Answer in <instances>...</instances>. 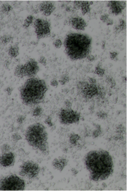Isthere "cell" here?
I'll list each match as a JSON object with an SVG mask.
<instances>
[{
    "label": "cell",
    "instance_id": "obj_1",
    "mask_svg": "<svg viewBox=\"0 0 127 191\" xmlns=\"http://www.w3.org/2000/svg\"><path fill=\"white\" fill-rule=\"evenodd\" d=\"M84 161L90 179L94 181L107 179L113 172V159L108 151H90L86 155Z\"/></svg>",
    "mask_w": 127,
    "mask_h": 191
},
{
    "label": "cell",
    "instance_id": "obj_2",
    "mask_svg": "<svg viewBox=\"0 0 127 191\" xmlns=\"http://www.w3.org/2000/svg\"><path fill=\"white\" fill-rule=\"evenodd\" d=\"M47 89L43 80L35 77L28 78L20 89L22 103L29 107L39 105L44 101Z\"/></svg>",
    "mask_w": 127,
    "mask_h": 191
},
{
    "label": "cell",
    "instance_id": "obj_3",
    "mask_svg": "<svg viewBox=\"0 0 127 191\" xmlns=\"http://www.w3.org/2000/svg\"><path fill=\"white\" fill-rule=\"evenodd\" d=\"M91 45L90 37L79 33L69 34L64 41L66 54L73 61L87 58L91 52Z\"/></svg>",
    "mask_w": 127,
    "mask_h": 191
},
{
    "label": "cell",
    "instance_id": "obj_4",
    "mask_svg": "<svg viewBox=\"0 0 127 191\" xmlns=\"http://www.w3.org/2000/svg\"><path fill=\"white\" fill-rule=\"evenodd\" d=\"M25 138L28 144L34 150H38L44 155L48 154V136L42 124L36 123L29 125L26 130Z\"/></svg>",
    "mask_w": 127,
    "mask_h": 191
},
{
    "label": "cell",
    "instance_id": "obj_5",
    "mask_svg": "<svg viewBox=\"0 0 127 191\" xmlns=\"http://www.w3.org/2000/svg\"><path fill=\"white\" fill-rule=\"evenodd\" d=\"M77 89L80 95L86 100L92 99L95 97L103 98L105 94L103 89L96 83H91L89 82L80 81L77 84Z\"/></svg>",
    "mask_w": 127,
    "mask_h": 191
},
{
    "label": "cell",
    "instance_id": "obj_6",
    "mask_svg": "<svg viewBox=\"0 0 127 191\" xmlns=\"http://www.w3.org/2000/svg\"><path fill=\"white\" fill-rule=\"evenodd\" d=\"M40 70L38 62L33 59L28 60L24 64H19L14 70V75L19 78L26 77L29 78L35 77Z\"/></svg>",
    "mask_w": 127,
    "mask_h": 191
},
{
    "label": "cell",
    "instance_id": "obj_7",
    "mask_svg": "<svg viewBox=\"0 0 127 191\" xmlns=\"http://www.w3.org/2000/svg\"><path fill=\"white\" fill-rule=\"evenodd\" d=\"M25 186V181L15 174L9 175L0 179L1 191H23Z\"/></svg>",
    "mask_w": 127,
    "mask_h": 191
},
{
    "label": "cell",
    "instance_id": "obj_8",
    "mask_svg": "<svg viewBox=\"0 0 127 191\" xmlns=\"http://www.w3.org/2000/svg\"><path fill=\"white\" fill-rule=\"evenodd\" d=\"M40 168L38 164L32 161H25L21 165L19 175L29 179H33L38 176Z\"/></svg>",
    "mask_w": 127,
    "mask_h": 191
},
{
    "label": "cell",
    "instance_id": "obj_9",
    "mask_svg": "<svg viewBox=\"0 0 127 191\" xmlns=\"http://www.w3.org/2000/svg\"><path fill=\"white\" fill-rule=\"evenodd\" d=\"M59 117L61 124L69 125L78 123L80 120L81 115L79 112L68 108L60 110Z\"/></svg>",
    "mask_w": 127,
    "mask_h": 191
},
{
    "label": "cell",
    "instance_id": "obj_10",
    "mask_svg": "<svg viewBox=\"0 0 127 191\" xmlns=\"http://www.w3.org/2000/svg\"><path fill=\"white\" fill-rule=\"evenodd\" d=\"M34 26L37 39L44 38L50 35L51 24L47 20L37 19L35 20Z\"/></svg>",
    "mask_w": 127,
    "mask_h": 191
},
{
    "label": "cell",
    "instance_id": "obj_11",
    "mask_svg": "<svg viewBox=\"0 0 127 191\" xmlns=\"http://www.w3.org/2000/svg\"><path fill=\"white\" fill-rule=\"evenodd\" d=\"M107 6L112 14L118 15L122 13L125 7L126 3L124 1H110Z\"/></svg>",
    "mask_w": 127,
    "mask_h": 191
},
{
    "label": "cell",
    "instance_id": "obj_12",
    "mask_svg": "<svg viewBox=\"0 0 127 191\" xmlns=\"http://www.w3.org/2000/svg\"><path fill=\"white\" fill-rule=\"evenodd\" d=\"M15 161V155L11 152L3 153L0 155V165L4 168H7L14 165Z\"/></svg>",
    "mask_w": 127,
    "mask_h": 191
},
{
    "label": "cell",
    "instance_id": "obj_13",
    "mask_svg": "<svg viewBox=\"0 0 127 191\" xmlns=\"http://www.w3.org/2000/svg\"><path fill=\"white\" fill-rule=\"evenodd\" d=\"M38 8L40 12L44 15L48 16L54 12L56 7L53 3L48 1H45L40 4Z\"/></svg>",
    "mask_w": 127,
    "mask_h": 191
},
{
    "label": "cell",
    "instance_id": "obj_14",
    "mask_svg": "<svg viewBox=\"0 0 127 191\" xmlns=\"http://www.w3.org/2000/svg\"><path fill=\"white\" fill-rule=\"evenodd\" d=\"M69 23L72 27L76 30L84 31L87 25L86 23L83 19L81 17H74L71 19Z\"/></svg>",
    "mask_w": 127,
    "mask_h": 191
},
{
    "label": "cell",
    "instance_id": "obj_15",
    "mask_svg": "<svg viewBox=\"0 0 127 191\" xmlns=\"http://www.w3.org/2000/svg\"><path fill=\"white\" fill-rule=\"evenodd\" d=\"M68 161L66 159L63 158H56L53 161V166L55 169L61 171L66 166Z\"/></svg>",
    "mask_w": 127,
    "mask_h": 191
},
{
    "label": "cell",
    "instance_id": "obj_16",
    "mask_svg": "<svg viewBox=\"0 0 127 191\" xmlns=\"http://www.w3.org/2000/svg\"><path fill=\"white\" fill-rule=\"evenodd\" d=\"M19 47L18 44L12 45L9 48L8 53L9 56L13 58H16L19 55Z\"/></svg>",
    "mask_w": 127,
    "mask_h": 191
},
{
    "label": "cell",
    "instance_id": "obj_17",
    "mask_svg": "<svg viewBox=\"0 0 127 191\" xmlns=\"http://www.w3.org/2000/svg\"><path fill=\"white\" fill-rule=\"evenodd\" d=\"M90 3L88 1H82L81 4V8L82 14L83 15H85L87 13H89L90 9Z\"/></svg>",
    "mask_w": 127,
    "mask_h": 191
},
{
    "label": "cell",
    "instance_id": "obj_18",
    "mask_svg": "<svg viewBox=\"0 0 127 191\" xmlns=\"http://www.w3.org/2000/svg\"><path fill=\"white\" fill-rule=\"evenodd\" d=\"M126 27V25L125 21L122 19H120L119 20V25H115L113 30L116 34H119L121 31H122L125 29Z\"/></svg>",
    "mask_w": 127,
    "mask_h": 191
},
{
    "label": "cell",
    "instance_id": "obj_19",
    "mask_svg": "<svg viewBox=\"0 0 127 191\" xmlns=\"http://www.w3.org/2000/svg\"><path fill=\"white\" fill-rule=\"evenodd\" d=\"M34 17L32 15H30L27 16V18L24 20V22L23 23V26L24 28H28L32 25L33 23Z\"/></svg>",
    "mask_w": 127,
    "mask_h": 191
},
{
    "label": "cell",
    "instance_id": "obj_20",
    "mask_svg": "<svg viewBox=\"0 0 127 191\" xmlns=\"http://www.w3.org/2000/svg\"><path fill=\"white\" fill-rule=\"evenodd\" d=\"M0 40L2 44L6 45L13 40V37L10 35H4L1 37Z\"/></svg>",
    "mask_w": 127,
    "mask_h": 191
},
{
    "label": "cell",
    "instance_id": "obj_21",
    "mask_svg": "<svg viewBox=\"0 0 127 191\" xmlns=\"http://www.w3.org/2000/svg\"><path fill=\"white\" fill-rule=\"evenodd\" d=\"M12 9H13L12 7L9 4H5L1 6V11L3 13H8L10 12Z\"/></svg>",
    "mask_w": 127,
    "mask_h": 191
},
{
    "label": "cell",
    "instance_id": "obj_22",
    "mask_svg": "<svg viewBox=\"0 0 127 191\" xmlns=\"http://www.w3.org/2000/svg\"><path fill=\"white\" fill-rule=\"evenodd\" d=\"M95 73L100 77H102L105 74V70L102 68L99 65L95 67Z\"/></svg>",
    "mask_w": 127,
    "mask_h": 191
},
{
    "label": "cell",
    "instance_id": "obj_23",
    "mask_svg": "<svg viewBox=\"0 0 127 191\" xmlns=\"http://www.w3.org/2000/svg\"><path fill=\"white\" fill-rule=\"evenodd\" d=\"M43 112V110L42 108V107H40V106H37L36 107H35V108L33 110V116H41V114H42Z\"/></svg>",
    "mask_w": 127,
    "mask_h": 191
},
{
    "label": "cell",
    "instance_id": "obj_24",
    "mask_svg": "<svg viewBox=\"0 0 127 191\" xmlns=\"http://www.w3.org/2000/svg\"><path fill=\"white\" fill-rule=\"evenodd\" d=\"M69 80V76H68V75L65 74V75H63V76H62L61 79L59 80V82L61 85H64L65 83H68Z\"/></svg>",
    "mask_w": 127,
    "mask_h": 191
},
{
    "label": "cell",
    "instance_id": "obj_25",
    "mask_svg": "<svg viewBox=\"0 0 127 191\" xmlns=\"http://www.w3.org/2000/svg\"><path fill=\"white\" fill-rule=\"evenodd\" d=\"M80 138V137L77 134H72L70 137V141L72 144H76L77 141H78Z\"/></svg>",
    "mask_w": 127,
    "mask_h": 191
},
{
    "label": "cell",
    "instance_id": "obj_26",
    "mask_svg": "<svg viewBox=\"0 0 127 191\" xmlns=\"http://www.w3.org/2000/svg\"><path fill=\"white\" fill-rule=\"evenodd\" d=\"M106 81L108 84L110 85L111 87H113L115 85V81H114V79L111 76H108L106 77Z\"/></svg>",
    "mask_w": 127,
    "mask_h": 191
},
{
    "label": "cell",
    "instance_id": "obj_27",
    "mask_svg": "<svg viewBox=\"0 0 127 191\" xmlns=\"http://www.w3.org/2000/svg\"><path fill=\"white\" fill-rule=\"evenodd\" d=\"M81 2H82V1H74V2L73 10L74 11H76V10L80 9Z\"/></svg>",
    "mask_w": 127,
    "mask_h": 191
},
{
    "label": "cell",
    "instance_id": "obj_28",
    "mask_svg": "<svg viewBox=\"0 0 127 191\" xmlns=\"http://www.w3.org/2000/svg\"><path fill=\"white\" fill-rule=\"evenodd\" d=\"M54 46L56 48H60L62 45V42L60 39H56L53 43Z\"/></svg>",
    "mask_w": 127,
    "mask_h": 191
},
{
    "label": "cell",
    "instance_id": "obj_29",
    "mask_svg": "<svg viewBox=\"0 0 127 191\" xmlns=\"http://www.w3.org/2000/svg\"><path fill=\"white\" fill-rule=\"evenodd\" d=\"M110 19L109 18V15L107 14H104L103 15L100 17V20L102 21L103 22L105 23H106V22L108 21V20Z\"/></svg>",
    "mask_w": 127,
    "mask_h": 191
},
{
    "label": "cell",
    "instance_id": "obj_30",
    "mask_svg": "<svg viewBox=\"0 0 127 191\" xmlns=\"http://www.w3.org/2000/svg\"><path fill=\"white\" fill-rule=\"evenodd\" d=\"M10 146H9V145H3L2 146V150L3 152H8L10 150Z\"/></svg>",
    "mask_w": 127,
    "mask_h": 191
},
{
    "label": "cell",
    "instance_id": "obj_31",
    "mask_svg": "<svg viewBox=\"0 0 127 191\" xmlns=\"http://www.w3.org/2000/svg\"><path fill=\"white\" fill-rule=\"evenodd\" d=\"M38 62L43 65H46L47 61H46V58H45V57L43 56H41L38 60Z\"/></svg>",
    "mask_w": 127,
    "mask_h": 191
},
{
    "label": "cell",
    "instance_id": "obj_32",
    "mask_svg": "<svg viewBox=\"0 0 127 191\" xmlns=\"http://www.w3.org/2000/svg\"><path fill=\"white\" fill-rule=\"evenodd\" d=\"M117 56H118V53H117L116 52H113L110 53V57L111 59L115 60V59H116Z\"/></svg>",
    "mask_w": 127,
    "mask_h": 191
},
{
    "label": "cell",
    "instance_id": "obj_33",
    "mask_svg": "<svg viewBox=\"0 0 127 191\" xmlns=\"http://www.w3.org/2000/svg\"><path fill=\"white\" fill-rule=\"evenodd\" d=\"M51 85H52V86L54 87H56L58 85V82L57 80H51Z\"/></svg>",
    "mask_w": 127,
    "mask_h": 191
},
{
    "label": "cell",
    "instance_id": "obj_34",
    "mask_svg": "<svg viewBox=\"0 0 127 191\" xmlns=\"http://www.w3.org/2000/svg\"><path fill=\"white\" fill-rule=\"evenodd\" d=\"M97 116L100 119H104V118L106 117V114H105L104 112H99L97 114Z\"/></svg>",
    "mask_w": 127,
    "mask_h": 191
},
{
    "label": "cell",
    "instance_id": "obj_35",
    "mask_svg": "<svg viewBox=\"0 0 127 191\" xmlns=\"http://www.w3.org/2000/svg\"><path fill=\"white\" fill-rule=\"evenodd\" d=\"M45 123L47 124L49 126H52V123L51 122V118L48 117L47 119H46L45 121Z\"/></svg>",
    "mask_w": 127,
    "mask_h": 191
},
{
    "label": "cell",
    "instance_id": "obj_36",
    "mask_svg": "<svg viewBox=\"0 0 127 191\" xmlns=\"http://www.w3.org/2000/svg\"><path fill=\"white\" fill-rule=\"evenodd\" d=\"M87 58L89 61H90V62H93L95 60V57L91 55H89L87 56Z\"/></svg>",
    "mask_w": 127,
    "mask_h": 191
},
{
    "label": "cell",
    "instance_id": "obj_37",
    "mask_svg": "<svg viewBox=\"0 0 127 191\" xmlns=\"http://www.w3.org/2000/svg\"><path fill=\"white\" fill-rule=\"evenodd\" d=\"M89 82L91 83H94V84H95L96 83V80L95 79L93 78H90L89 79Z\"/></svg>",
    "mask_w": 127,
    "mask_h": 191
},
{
    "label": "cell",
    "instance_id": "obj_38",
    "mask_svg": "<svg viewBox=\"0 0 127 191\" xmlns=\"http://www.w3.org/2000/svg\"><path fill=\"white\" fill-rule=\"evenodd\" d=\"M106 24L107 25H111L113 24V22L112 20L109 19V20L107 22Z\"/></svg>",
    "mask_w": 127,
    "mask_h": 191
},
{
    "label": "cell",
    "instance_id": "obj_39",
    "mask_svg": "<svg viewBox=\"0 0 127 191\" xmlns=\"http://www.w3.org/2000/svg\"><path fill=\"white\" fill-rule=\"evenodd\" d=\"M12 90H13V89H12L11 88H7L6 89V92H7L8 93H10H10H11Z\"/></svg>",
    "mask_w": 127,
    "mask_h": 191
},
{
    "label": "cell",
    "instance_id": "obj_40",
    "mask_svg": "<svg viewBox=\"0 0 127 191\" xmlns=\"http://www.w3.org/2000/svg\"><path fill=\"white\" fill-rule=\"evenodd\" d=\"M65 103H66V105L67 107H70L71 106V103L70 102H69V101H68V102H66Z\"/></svg>",
    "mask_w": 127,
    "mask_h": 191
}]
</instances>
